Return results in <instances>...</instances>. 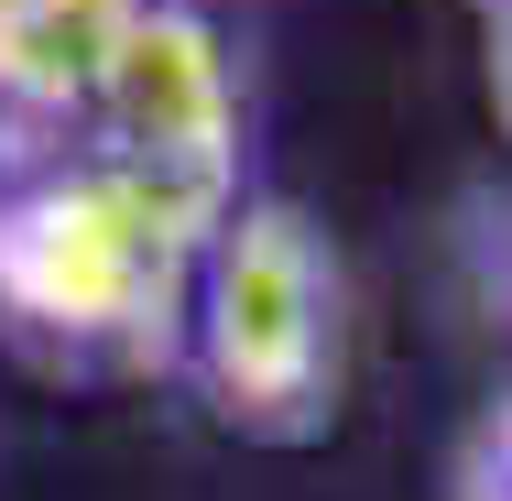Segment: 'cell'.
Segmentation results:
<instances>
[{
	"mask_svg": "<svg viewBox=\"0 0 512 501\" xmlns=\"http://www.w3.org/2000/svg\"><path fill=\"white\" fill-rule=\"evenodd\" d=\"M44 142L33 109H0V327L55 371H164L197 229L142 197L77 120Z\"/></svg>",
	"mask_w": 512,
	"mask_h": 501,
	"instance_id": "cell-1",
	"label": "cell"
},
{
	"mask_svg": "<svg viewBox=\"0 0 512 501\" xmlns=\"http://www.w3.org/2000/svg\"><path fill=\"white\" fill-rule=\"evenodd\" d=\"M207 393L240 436H316L338 393V273L295 207L229 218L207 262Z\"/></svg>",
	"mask_w": 512,
	"mask_h": 501,
	"instance_id": "cell-2",
	"label": "cell"
},
{
	"mask_svg": "<svg viewBox=\"0 0 512 501\" xmlns=\"http://www.w3.org/2000/svg\"><path fill=\"white\" fill-rule=\"evenodd\" d=\"M77 131L99 142L142 197H164L197 240L218 229L229 153H240V99H229V66H218V44H207V22L186 0H142V22L120 33L109 77L77 109Z\"/></svg>",
	"mask_w": 512,
	"mask_h": 501,
	"instance_id": "cell-3",
	"label": "cell"
},
{
	"mask_svg": "<svg viewBox=\"0 0 512 501\" xmlns=\"http://www.w3.org/2000/svg\"><path fill=\"white\" fill-rule=\"evenodd\" d=\"M469 501H512V403L480 425V447H469Z\"/></svg>",
	"mask_w": 512,
	"mask_h": 501,
	"instance_id": "cell-4",
	"label": "cell"
},
{
	"mask_svg": "<svg viewBox=\"0 0 512 501\" xmlns=\"http://www.w3.org/2000/svg\"><path fill=\"white\" fill-rule=\"evenodd\" d=\"M491 77H502V109H512V11L491 22Z\"/></svg>",
	"mask_w": 512,
	"mask_h": 501,
	"instance_id": "cell-5",
	"label": "cell"
},
{
	"mask_svg": "<svg viewBox=\"0 0 512 501\" xmlns=\"http://www.w3.org/2000/svg\"><path fill=\"white\" fill-rule=\"evenodd\" d=\"M480 11H491V22H502V11H512V0H480Z\"/></svg>",
	"mask_w": 512,
	"mask_h": 501,
	"instance_id": "cell-6",
	"label": "cell"
}]
</instances>
